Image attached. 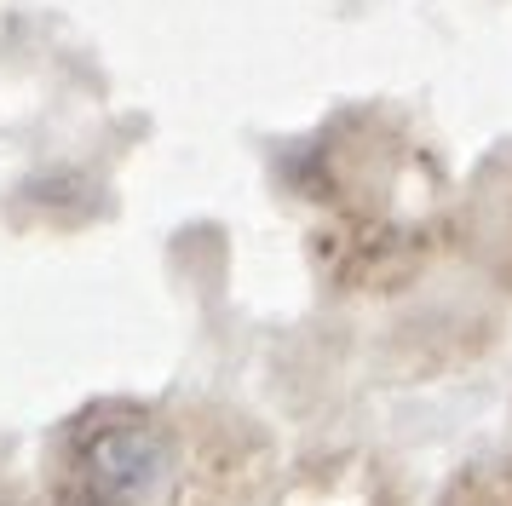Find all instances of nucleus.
<instances>
[{"label":"nucleus","instance_id":"obj_2","mask_svg":"<svg viewBox=\"0 0 512 506\" xmlns=\"http://www.w3.org/2000/svg\"><path fill=\"white\" fill-rule=\"evenodd\" d=\"M58 506H127V501L110 495V489H98L87 472H75V466H70V478L58 483Z\"/></svg>","mask_w":512,"mask_h":506},{"label":"nucleus","instance_id":"obj_1","mask_svg":"<svg viewBox=\"0 0 512 506\" xmlns=\"http://www.w3.org/2000/svg\"><path fill=\"white\" fill-rule=\"evenodd\" d=\"M156 455H162V449H156V437L144 432V426L116 420V426L93 432V443L75 455V472H87L98 489H110V495H121V501L133 506V495H139L144 483H150V472H156Z\"/></svg>","mask_w":512,"mask_h":506}]
</instances>
